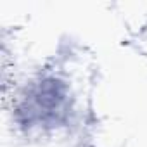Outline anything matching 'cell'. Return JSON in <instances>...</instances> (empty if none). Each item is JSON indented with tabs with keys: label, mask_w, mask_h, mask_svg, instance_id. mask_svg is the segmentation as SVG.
Here are the masks:
<instances>
[{
	"label": "cell",
	"mask_w": 147,
	"mask_h": 147,
	"mask_svg": "<svg viewBox=\"0 0 147 147\" xmlns=\"http://www.w3.org/2000/svg\"><path fill=\"white\" fill-rule=\"evenodd\" d=\"M73 114V92L69 83L55 75L31 80L18 95L12 107L16 125L31 133H47L66 126Z\"/></svg>",
	"instance_id": "obj_1"
}]
</instances>
